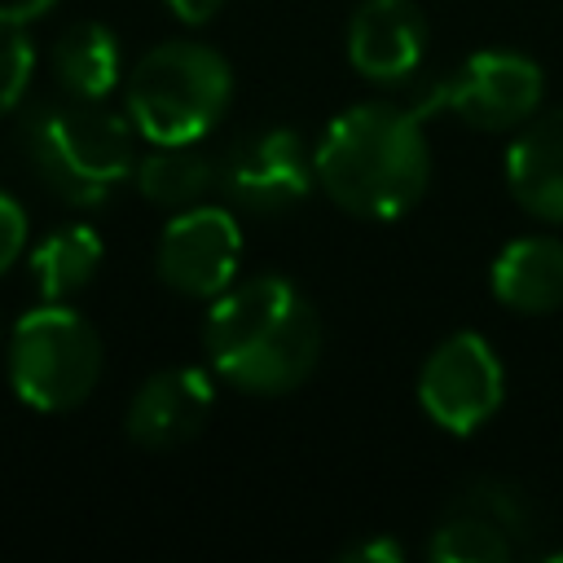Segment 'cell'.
<instances>
[{
  "label": "cell",
  "mask_w": 563,
  "mask_h": 563,
  "mask_svg": "<svg viewBox=\"0 0 563 563\" xmlns=\"http://www.w3.org/2000/svg\"><path fill=\"white\" fill-rule=\"evenodd\" d=\"M211 409H216L211 374L198 365H167L132 391L128 413H123V431L132 444L163 453V449L189 444L207 427Z\"/></svg>",
  "instance_id": "30bf717a"
},
{
  "label": "cell",
  "mask_w": 563,
  "mask_h": 563,
  "mask_svg": "<svg viewBox=\"0 0 563 563\" xmlns=\"http://www.w3.org/2000/svg\"><path fill=\"white\" fill-rule=\"evenodd\" d=\"M343 559H352V563H361V559L400 563V559H405V550H400L396 541H387V537H374V541H356V545H347V550H343Z\"/></svg>",
  "instance_id": "7402d4cb"
},
{
  "label": "cell",
  "mask_w": 563,
  "mask_h": 563,
  "mask_svg": "<svg viewBox=\"0 0 563 563\" xmlns=\"http://www.w3.org/2000/svg\"><path fill=\"white\" fill-rule=\"evenodd\" d=\"M0 343H4V325H0Z\"/></svg>",
  "instance_id": "603a6c76"
},
{
  "label": "cell",
  "mask_w": 563,
  "mask_h": 563,
  "mask_svg": "<svg viewBox=\"0 0 563 563\" xmlns=\"http://www.w3.org/2000/svg\"><path fill=\"white\" fill-rule=\"evenodd\" d=\"M101 334L88 317L70 303H44L18 317L4 347L9 387L22 405L40 413H70L79 409L101 383Z\"/></svg>",
  "instance_id": "5b68a950"
},
{
  "label": "cell",
  "mask_w": 563,
  "mask_h": 563,
  "mask_svg": "<svg viewBox=\"0 0 563 563\" xmlns=\"http://www.w3.org/2000/svg\"><path fill=\"white\" fill-rule=\"evenodd\" d=\"M22 251H26V211L18 198L0 189V277L22 260Z\"/></svg>",
  "instance_id": "ffe728a7"
},
{
  "label": "cell",
  "mask_w": 563,
  "mask_h": 563,
  "mask_svg": "<svg viewBox=\"0 0 563 563\" xmlns=\"http://www.w3.org/2000/svg\"><path fill=\"white\" fill-rule=\"evenodd\" d=\"M453 506L475 510V515H488V519H493L497 528H506L519 545H528V537L537 532V506H532V497H528L519 484H510V479H493V475L471 479V484L453 497Z\"/></svg>",
  "instance_id": "ac0fdd59"
},
{
  "label": "cell",
  "mask_w": 563,
  "mask_h": 563,
  "mask_svg": "<svg viewBox=\"0 0 563 563\" xmlns=\"http://www.w3.org/2000/svg\"><path fill=\"white\" fill-rule=\"evenodd\" d=\"M132 180L145 202L180 211L216 185V163L194 145H154L145 158H136Z\"/></svg>",
  "instance_id": "2e32d148"
},
{
  "label": "cell",
  "mask_w": 563,
  "mask_h": 563,
  "mask_svg": "<svg viewBox=\"0 0 563 563\" xmlns=\"http://www.w3.org/2000/svg\"><path fill=\"white\" fill-rule=\"evenodd\" d=\"M312 176L325 198L361 220L405 216L431 180L422 119L405 106L361 101L334 114L317 141Z\"/></svg>",
  "instance_id": "7a4b0ae2"
},
{
  "label": "cell",
  "mask_w": 563,
  "mask_h": 563,
  "mask_svg": "<svg viewBox=\"0 0 563 563\" xmlns=\"http://www.w3.org/2000/svg\"><path fill=\"white\" fill-rule=\"evenodd\" d=\"M519 550V541L497 528L488 515H475V510H462V506H449V515L435 523L431 541H427V554L435 563H510Z\"/></svg>",
  "instance_id": "e0dca14e"
},
{
  "label": "cell",
  "mask_w": 563,
  "mask_h": 563,
  "mask_svg": "<svg viewBox=\"0 0 563 563\" xmlns=\"http://www.w3.org/2000/svg\"><path fill=\"white\" fill-rule=\"evenodd\" d=\"M22 136L35 176L70 207H97L123 180H132L136 128L128 114H114L101 101H44L26 114Z\"/></svg>",
  "instance_id": "3957f363"
},
{
  "label": "cell",
  "mask_w": 563,
  "mask_h": 563,
  "mask_svg": "<svg viewBox=\"0 0 563 563\" xmlns=\"http://www.w3.org/2000/svg\"><path fill=\"white\" fill-rule=\"evenodd\" d=\"M510 198L537 220L563 224V106L537 110L506 145Z\"/></svg>",
  "instance_id": "7c38bea8"
},
{
  "label": "cell",
  "mask_w": 563,
  "mask_h": 563,
  "mask_svg": "<svg viewBox=\"0 0 563 563\" xmlns=\"http://www.w3.org/2000/svg\"><path fill=\"white\" fill-rule=\"evenodd\" d=\"M501 396H506V369L493 343L475 330H457L440 339L418 369V405L449 435L479 431L501 409Z\"/></svg>",
  "instance_id": "52a82bcc"
},
{
  "label": "cell",
  "mask_w": 563,
  "mask_h": 563,
  "mask_svg": "<svg viewBox=\"0 0 563 563\" xmlns=\"http://www.w3.org/2000/svg\"><path fill=\"white\" fill-rule=\"evenodd\" d=\"M497 303L523 317L563 308V242L559 238H515L497 251L488 268Z\"/></svg>",
  "instance_id": "4fadbf2b"
},
{
  "label": "cell",
  "mask_w": 563,
  "mask_h": 563,
  "mask_svg": "<svg viewBox=\"0 0 563 563\" xmlns=\"http://www.w3.org/2000/svg\"><path fill=\"white\" fill-rule=\"evenodd\" d=\"M427 57V13L418 0H361L347 22V62L374 84L409 79Z\"/></svg>",
  "instance_id": "8fae6325"
},
{
  "label": "cell",
  "mask_w": 563,
  "mask_h": 563,
  "mask_svg": "<svg viewBox=\"0 0 563 563\" xmlns=\"http://www.w3.org/2000/svg\"><path fill=\"white\" fill-rule=\"evenodd\" d=\"M123 75L119 40L106 22H75L53 44V79L62 97L75 101H106Z\"/></svg>",
  "instance_id": "5bb4252c"
},
{
  "label": "cell",
  "mask_w": 563,
  "mask_h": 563,
  "mask_svg": "<svg viewBox=\"0 0 563 563\" xmlns=\"http://www.w3.org/2000/svg\"><path fill=\"white\" fill-rule=\"evenodd\" d=\"M312 154L295 128H260L238 136L220 163L216 185L255 216H282L312 189Z\"/></svg>",
  "instance_id": "9c48e42d"
},
{
  "label": "cell",
  "mask_w": 563,
  "mask_h": 563,
  "mask_svg": "<svg viewBox=\"0 0 563 563\" xmlns=\"http://www.w3.org/2000/svg\"><path fill=\"white\" fill-rule=\"evenodd\" d=\"M26 18L0 0V119L13 114L35 75V44L26 35Z\"/></svg>",
  "instance_id": "d6986e66"
},
{
  "label": "cell",
  "mask_w": 563,
  "mask_h": 563,
  "mask_svg": "<svg viewBox=\"0 0 563 563\" xmlns=\"http://www.w3.org/2000/svg\"><path fill=\"white\" fill-rule=\"evenodd\" d=\"M238 264H242V229L224 207H207V202L180 207L158 233L154 268L158 282L176 295L216 299L233 286Z\"/></svg>",
  "instance_id": "ba28073f"
},
{
  "label": "cell",
  "mask_w": 563,
  "mask_h": 563,
  "mask_svg": "<svg viewBox=\"0 0 563 563\" xmlns=\"http://www.w3.org/2000/svg\"><path fill=\"white\" fill-rule=\"evenodd\" d=\"M167 4V13L176 18V22H185V26H202V22H211L220 9H224V0H163Z\"/></svg>",
  "instance_id": "44dd1931"
},
{
  "label": "cell",
  "mask_w": 563,
  "mask_h": 563,
  "mask_svg": "<svg viewBox=\"0 0 563 563\" xmlns=\"http://www.w3.org/2000/svg\"><path fill=\"white\" fill-rule=\"evenodd\" d=\"M233 101V70L224 53L202 40H163L132 70L123 88L128 123L150 145H198Z\"/></svg>",
  "instance_id": "277c9868"
},
{
  "label": "cell",
  "mask_w": 563,
  "mask_h": 563,
  "mask_svg": "<svg viewBox=\"0 0 563 563\" xmlns=\"http://www.w3.org/2000/svg\"><path fill=\"white\" fill-rule=\"evenodd\" d=\"M101 260H106V246L92 224H62L31 251L26 268L44 303H70L79 290L92 286V277L101 273Z\"/></svg>",
  "instance_id": "9a60e30c"
},
{
  "label": "cell",
  "mask_w": 563,
  "mask_h": 563,
  "mask_svg": "<svg viewBox=\"0 0 563 563\" xmlns=\"http://www.w3.org/2000/svg\"><path fill=\"white\" fill-rule=\"evenodd\" d=\"M545 97V75L528 53L515 48H479L427 92H418L413 114L427 119L435 110L457 114L479 132H515L523 128Z\"/></svg>",
  "instance_id": "8992f818"
},
{
  "label": "cell",
  "mask_w": 563,
  "mask_h": 563,
  "mask_svg": "<svg viewBox=\"0 0 563 563\" xmlns=\"http://www.w3.org/2000/svg\"><path fill=\"white\" fill-rule=\"evenodd\" d=\"M202 347L211 369L246 396H286L321 361V317L286 277H251L216 295Z\"/></svg>",
  "instance_id": "6da1fadb"
}]
</instances>
